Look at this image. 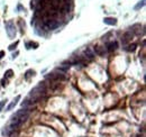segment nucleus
I'll list each match as a JSON object with an SVG mask.
<instances>
[{"label": "nucleus", "instance_id": "obj_4", "mask_svg": "<svg viewBox=\"0 0 146 137\" xmlns=\"http://www.w3.org/2000/svg\"><path fill=\"white\" fill-rule=\"evenodd\" d=\"M46 79L52 81H55V80H64L65 75L62 73H56V72H53V73H49L46 75Z\"/></svg>", "mask_w": 146, "mask_h": 137}, {"label": "nucleus", "instance_id": "obj_1", "mask_svg": "<svg viewBox=\"0 0 146 137\" xmlns=\"http://www.w3.org/2000/svg\"><path fill=\"white\" fill-rule=\"evenodd\" d=\"M45 92H46V85H45V82H39L35 88H33V89L30 90V93H29V96H28L27 99L34 105V103L37 102V101L44 96Z\"/></svg>", "mask_w": 146, "mask_h": 137}, {"label": "nucleus", "instance_id": "obj_15", "mask_svg": "<svg viewBox=\"0 0 146 137\" xmlns=\"http://www.w3.org/2000/svg\"><path fill=\"white\" fill-rule=\"evenodd\" d=\"M12 74H13L12 70H8V71L6 72V76H7V78H11V76H12Z\"/></svg>", "mask_w": 146, "mask_h": 137}, {"label": "nucleus", "instance_id": "obj_7", "mask_svg": "<svg viewBox=\"0 0 146 137\" xmlns=\"http://www.w3.org/2000/svg\"><path fill=\"white\" fill-rule=\"evenodd\" d=\"M19 100H20V96H17L15 99H13L12 101H11L10 103H9V106H8V107H7V109H6V110H11V109H12V108H15V106L17 105V103H18V101H19Z\"/></svg>", "mask_w": 146, "mask_h": 137}, {"label": "nucleus", "instance_id": "obj_8", "mask_svg": "<svg viewBox=\"0 0 146 137\" xmlns=\"http://www.w3.org/2000/svg\"><path fill=\"white\" fill-rule=\"evenodd\" d=\"M117 47H118V44H117V42H111V43H108V44H107V49L109 52L115 51Z\"/></svg>", "mask_w": 146, "mask_h": 137}, {"label": "nucleus", "instance_id": "obj_10", "mask_svg": "<svg viewBox=\"0 0 146 137\" xmlns=\"http://www.w3.org/2000/svg\"><path fill=\"white\" fill-rule=\"evenodd\" d=\"M84 54H85V56H87L88 58H93V56H94V52L92 51L90 47H88V48H85V51H84Z\"/></svg>", "mask_w": 146, "mask_h": 137}, {"label": "nucleus", "instance_id": "obj_16", "mask_svg": "<svg viewBox=\"0 0 146 137\" xmlns=\"http://www.w3.org/2000/svg\"><path fill=\"white\" fill-rule=\"evenodd\" d=\"M6 101H7V100H2L1 102H0V111H2V109H3L4 105H6Z\"/></svg>", "mask_w": 146, "mask_h": 137}, {"label": "nucleus", "instance_id": "obj_17", "mask_svg": "<svg viewBox=\"0 0 146 137\" xmlns=\"http://www.w3.org/2000/svg\"><path fill=\"white\" fill-rule=\"evenodd\" d=\"M143 6H144V1H142V2H139V3H138V4H137V6H136V7H135V9H136V10H137V9L142 8V7H143Z\"/></svg>", "mask_w": 146, "mask_h": 137}, {"label": "nucleus", "instance_id": "obj_12", "mask_svg": "<svg viewBox=\"0 0 146 137\" xmlns=\"http://www.w3.org/2000/svg\"><path fill=\"white\" fill-rule=\"evenodd\" d=\"M34 74H35V72H34L33 70H28V71L25 73V79H26V80H28V79L30 78V76H33Z\"/></svg>", "mask_w": 146, "mask_h": 137}, {"label": "nucleus", "instance_id": "obj_5", "mask_svg": "<svg viewBox=\"0 0 146 137\" xmlns=\"http://www.w3.org/2000/svg\"><path fill=\"white\" fill-rule=\"evenodd\" d=\"M132 38H133V31H127V33H126L125 35L123 36V38H121V42H123L124 45H126V44H128V43L132 40Z\"/></svg>", "mask_w": 146, "mask_h": 137}, {"label": "nucleus", "instance_id": "obj_13", "mask_svg": "<svg viewBox=\"0 0 146 137\" xmlns=\"http://www.w3.org/2000/svg\"><path fill=\"white\" fill-rule=\"evenodd\" d=\"M136 46H137L136 44H132V45H129V46L126 47V51H128V52H134L135 49H136Z\"/></svg>", "mask_w": 146, "mask_h": 137}, {"label": "nucleus", "instance_id": "obj_18", "mask_svg": "<svg viewBox=\"0 0 146 137\" xmlns=\"http://www.w3.org/2000/svg\"><path fill=\"white\" fill-rule=\"evenodd\" d=\"M1 84L4 87V85L7 84V80H4V79H2V80H1Z\"/></svg>", "mask_w": 146, "mask_h": 137}, {"label": "nucleus", "instance_id": "obj_3", "mask_svg": "<svg viewBox=\"0 0 146 137\" xmlns=\"http://www.w3.org/2000/svg\"><path fill=\"white\" fill-rule=\"evenodd\" d=\"M58 26H60V22L55 19H46L44 21V27L46 29H51L52 30V29L57 28Z\"/></svg>", "mask_w": 146, "mask_h": 137}, {"label": "nucleus", "instance_id": "obj_14", "mask_svg": "<svg viewBox=\"0 0 146 137\" xmlns=\"http://www.w3.org/2000/svg\"><path fill=\"white\" fill-rule=\"evenodd\" d=\"M17 45H18V40L15 43V44H11L10 46H9V51H13V49H15L16 47H17Z\"/></svg>", "mask_w": 146, "mask_h": 137}, {"label": "nucleus", "instance_id": "obj_6", "mask_svg": "<svg viewBox=\"0 0 146 137\" xmlns=\"http://www.w3.org/2000/svg\"><path fill=\"white\" fill-rule=\"evenodd\" d=\"M103 22L107 25H111V26H114V25L117 24V19L116 18H111V17H106L103 18Z\"/></svg>", "mask_w": 146, "mask_h": 137}, {"label": "nucleus", "instance_id": "obj_11", "mask_svg": "<svg viewBox=\"0 0 146 137\" xmlns=\"http://www.w3.org/2000/svg\"><path fill=\"white\" fill-rule=\"evenodd\" d=\"M26 47L27 48H37L38 44L37 43H35V42H29V43H27L26 44Z\"/></svg>", "mask_w": 146, "mask_h": 137}, {"label": "nucleus", "instance_id": "obj_9", "mask_svg": "<svg viewBox=\"0 0 146 137\" xmlns=\"http://www.w3.org/2000/svg\"><path fill=\"white\" fill-rule=\"evenodd\" d=\"M94 52H96V54H98V55H100V56L105 55V53H106L105 47H101V46H96L94 47Z\"/></svg>", "mask_w": 146, "mask_h": 137}, {"label": "nucleus", "instance_id": "obj_2", "mask_svg": "<svg viewBox=\"0 0 146 137\" xmlns=\"http://www.w3.org/2000/svg\"><path fill=\"white\" fill-rule=\"evenodd\" d=\"M6 30H7V34L10 38H15L16 36V27H15V24L13 21L9 20V21L6 22Z\"/></svg>", "mask_w": 146, "mask_h": 137}, {"label": "nucleus", "instance_id": "obj_19", "mask_svg": "<svg viewBox=\"0 0 146 137\" xmlns=\"http://www.w3.org/2000/svg\"><path fill=\"white\" fill-rule=\"evenodd\" d=\"M3 55H4V52L3 51H0V60L3 57Z\"/></svg>", "mask_w": 146, "mask_h": 137}]
</instances>
